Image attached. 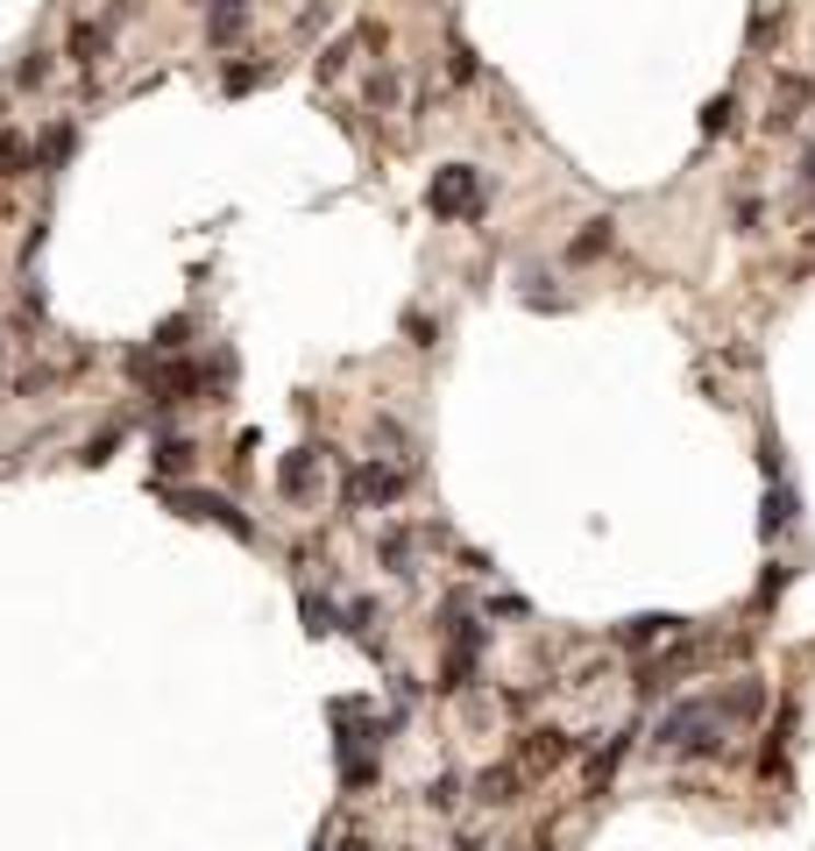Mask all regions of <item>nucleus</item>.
<instances>
[{
  "label": "nucleus",
  "instance_id": "obj_1",
  "mask_svg": "<svg viewBox=\"0 0 815 851\" xmlns=\"http://www.w3.org/2000/svg\"><path fill=\"white\" fill-rule=\"evenodd\" d=\"M723 731H731V716H723L716 695H688V703H674L659 716L653 745L659 752H723Z\"/></svg>",
  "mask_w": 815,
  "mask_h": 851
},
{
  "label": "nucleus",
  "instance_id": "obj_18",
  "mask_svg": "<svg viewBox=\"0 0 815 851\" xmlns=\"http://www.w3.org/2000/svg\"><path fill=\"white\" fill-rule=\"evenodd\" d=\"M100 50H107V28L85 22V28H79V65H100Z\"/></svg>",
  "mask_w": 815,
  "mask_h": 851
},
{
  "label": "nucleus",
  "instance_id": "obj_15",
  "mask_svg": "<svg viewBox=\"0 0 815 851\" xmlns=\"http://www.w3.org/2000/svg\"><path fill=\"white\" fill-rule=\"evenodd\" d=\"M157 469H192V440H185V433H163V440H157Z\"/></svg>",
  "mask_w": 815,
  "mask_h": 851
},
{
  "label": "nucleus",
  "instance_id": "obj_21",
  "mask_svg": "<svg viewBox=\"0 0 815 851\" xmlns=\"http://www.w3.org/2000/svg\"><path fill=\"white\" fill-rule=\"evenodd\" d=\"M802 177H808V185H815V149H808V171H802Z\"/></svg>",
  "mask_w": 815,
  "mask_h": 851
},
{
  "label": "nucleus",
  "instance_id": "obj_19",
  "mask_svg": "<svg viewBox=\"0 0 815 851\" xmlns=\"http://www.w3.org/2000/svg\"><path fill=\"white\" fill-rule=\"evenodd\" d=\"M220 85H228V93H255V85H263V65H241V71H228Z\"/></svg>",
  "mask_w": 815,
  "mask_h": 851
},
{
  "label": "nucleus",
  "instance_id": "obj_13",
  "mask_svg": "<svg viewBox=\"0 0 815 851\" xmlns=\"http://www.w3.org/2000/svg\"><path fill=\"white\" fill-rule=\"evenodd\" d=\"M610 242H617V234H610V220H588V228L575 234V249H567V256H575V263H588V256H602Z\"/></svg>",
  "mask_w": 815,
  "mask_h": 851
},
{
  "label": "nucleus",
  "instance_id": "obj_6",
  "mask_svg": "<svg viewBox=\"0 0 815 851\" xmlns=\"http://www.w3.org/2000/svg\"><path fill=\"white\" fill-rule=\"evenodd\" d=\"M667 639H681V618H631V624H617V646H631V653L667 646Z\"/></svg>",
  "mask_w": 815,
  "mask_h": 851
},
{
  "label": "nucleus",
  "instance_id": "obj_17",
  "mask_svg": "<svg viewBox=\"0 0 815 851\" xmlns=\"http://www.w3.org/2000/svg\"><path fill=\"white\" fill-rule=\"evenodd\" d=\"M65 157H71V122H57L50 136H43V171H57Z\"/></svg>",
  "mask_w": 815,
  "mask_h": 851
},
{
  "label": "nucleus",
  "instance_id": "obj_16",
  "mask_svg": "<svg viewBox=\"0 0 815 851\" xmlns=\"http://www.w3.org/2000/svg\"><path fill=\"white\" fill-rule=\"evenodd\" d=\"M731 114H737V100H731V93H716V100L702 107V136H723V128H731Z\"/></svg>",
  "mask_w": 815,
  "mask_h": 851
},
{
  "label": "nucleus",
  "instance_id": "obj_5",
  "mask_svg": "<svg viewBox=\"0 0 815 851\" xmlns=\"http://www.w3.org/2000/svg\"><path fill=\"white\" fill-rule=\"evenodd\" d=\"M277 490L306 504L312 490H320V447H291V455H284V469H277Z\"/></svg>",
  "mask_w": 815,
  "mask_h": 851
},
{
  "label": "nucleus",
  "instance_id": "obj_9",
  "mask_svg": "<svg viewBox=\"0 0 815 851\" xmlns=\"http://www.w3.org/2000/svg\"><path fill=\"white\" fill-rule=\"evenodd\" d=\"M241 22H249V0H206V36H214L220 50L241 36Z\"/></svg>",
  "mask_w": 815,
  "mask_h": 851
},
{
  "label": "nucleus",
  "instance_id": "obj_7",
  "mask_svg": "<svg viewBox=\"0 0 815 851\" xmlns=\"http://www.w3.org/2000/svg\"><path fill=\"white\" fill-rule=\"evenodd\" d=\"M341 624H348L369 653H383V632H376V624H383V610H376L369 596H348V603H341Z\"/></svg>",
  "mask_w": 815,
  "mask_h": 851
},
{
  "label": "nucleus",
  "instance_id": "obj_12",
  "mask_svg": "<svg viewBox=\"0 0 815 851\" xmlns=\"http://www.w3.org/2000/svg\"><path fill=\"white\" fill-rule=\"evenodd\" d=\"M624 752H631V731H617V738L602 745L596 759H588V787H596V795H602V787H610V773H617V759H624Z\"/></svg>",
  "mask_w": 815,
  "mask_h": 851
},
{
  "label": "nucleus",
  "instance_id": "obj_20",
  "mask_svg": "<svg viewBox=\"0 0 815 851\" xmlns=\"http://www.w3.org/2000/svg\"><path fill=\"white\" fill-rule=\"evenodd\" d=\"M447 71H455V79L468 85V79H475V71H482V65H475V50H468V43H455V65H447Z\"/></svg>",
  "mask_w": 815,
  "mask_h": 851
},
{
  "label": "nucleus",
  "instance_id": "obj_8",
  "mask_svg": "<svg viewBox=\"0 0 815 851\" xmlns=\"http://www.w3.org/2000/svg\"><path fill=\"white\" fill-rule=\"evenodd\" d=\"M567 752H575V738H567V731H553V724L525 738V767H532V773H539V767H561Z\"/></svg>",
  "mask_w": 815,
  "mask_h": 851
},
{
  "label": "nucleus",
  "instance_id": "obj_4",
  "mask_svg": "<svg viewBox=\"0 0 815 851\" xmlns=\"http://www.w3.org/2000/svg\"><path fill=\"white\" fill-rule=\"evenodd\" d=\"M171 511H185V518H214V526H228L234 540H255V526L241 518V504H228L220 490H171Z\"/></svg>",
  "mask_w": 815,
  "mask_h": 851
},
{
  "label": "nucleus",
  "instance_id": "obj_11",
  "mask_svg": "<svg viewBox=\"0 0 815 851\" xmlns=\"http://www.w3.org/2000/svg\"><path fill=\"white\" fill-rule=\"evenodd\" d=\"M788 526H794V490H788V483H773V490H766V518H759V532L773 540V532H788Z\"/></svg>",
  "mask_w": 815,
  "mask_h": 851
},
{
  "label": "nucleus",
  "instance_id": "obj_10",
  "mask_svg": "<svg viewBox=\"0 0 815 851\" xmlns=\"http://www.w3.org/2000/svg\"><path fill=\"white\" fill-rule=\"evenodd\" d=\"M383 575H398V582L418 575V540L412 532H383Z\"/></svg>",
  "mask_w": 815,
  "mask_h": 851
},
{
  "label": "nucleus",
  "instance_id": "obj_3",
  "mask_svg": "<svg viewBox=\"0 0 815 851\" xmlns=\"http://www.w3.org/2000/svg\"><path fill=\"white\" fill-rule=\"evenodd\" d=\"M426 206L440 220H475L482 214V171H475V163H447V171H433Z\"/></svg>",
  "mask_w": 815,
  "mask_h": 851
},
{
  "label": "nucleus",
  "instance_id": "obj_14",
  "mask_svg": "<svg viewBox=\"0 0 815 851\" xmlns=\"http://www.w3.org/2000/svg\"><path fill=\"white\" fill-rule=\"evenodd\" d=\"M510 787H518V767H490L475 781V802H510Z\"/></svg>",
  "mask_w": 815,
  "mask_h": 851
},
{
  "label": "nucleus",
  "instance_id": "obj_2",
  "mask_svg": "<svg viewBox=\"0 0 815 851\" xmlns=\"http://www.w3.org/2000/svg\"><path fill=\"white\" fill-rule=\"evenodd\" d=\"M404 490H412V461H355L341 497H348V511H383Z\"/></svg>",
  "mask_w": 815,
  "mask_h": 851
}]
</instances>
